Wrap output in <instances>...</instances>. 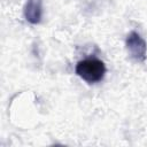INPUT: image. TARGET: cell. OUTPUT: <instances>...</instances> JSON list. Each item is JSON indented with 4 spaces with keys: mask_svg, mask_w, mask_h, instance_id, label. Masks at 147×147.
Masks as SVG:
<instances>
[{
    "mask_svg": "<svg viewBox=\"0 0 147 147\" xmlns=\"http://www.w3.org/2000/svg\"><path fill=\"white\" fill-rule=\"evenodd\" d=\"M75 71L78 77L85 80L88 84H94L103 79L106 75L105 63L95 57H88L80 60L75 68Z\"/></svg>",
    "mask_w": 147,
    "mask_h": 147,
    "instance_id": "1",
    "label": "cell"
},
{
    "mask_svg": "<svg viewBox=\"0 0 147 147\" xmlns=\"http://www.w3.org/2000/svg\"><path fill=\"white\" fill-rule=\"evenodd\" d=\"M125 46L131 59L137 62H144L147 54V44L145 39L136 31H131L125 40Z\"/></svg>",
    "mask_w": 147,
    "mask_h": 147,
    "instance_id": "2",
    "label": "cell"
},
{
    "mask_svg": "<svg viewBox=\"0 0 147 147\" xmlns=\"http://www.w3.org/2000/svg\"><path fill=\"white\" fill-rule=\"evenodd\" d=\"M23 15L31 24L40 23L42 18V0H26L23 8Z\"/></svg>",
    "mask_w": 147,
    "mask_h": 147,
    "instance_id": "3",
    "label": "cell"
}]
</instances>
